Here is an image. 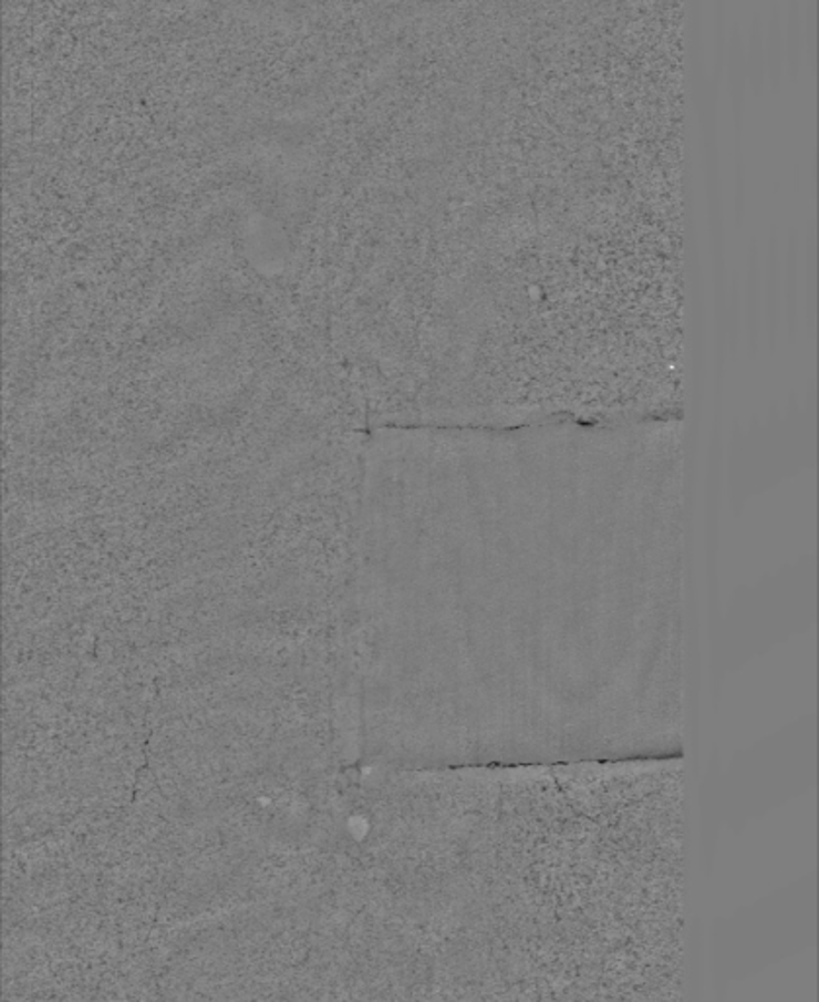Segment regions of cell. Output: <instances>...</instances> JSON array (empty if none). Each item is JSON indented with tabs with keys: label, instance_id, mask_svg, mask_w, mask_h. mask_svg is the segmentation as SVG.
<instances>
[{
	"label": "cell",
	"instance_id": "4",
	"mask_svg": "<svg viewBox=\"0 0 819 1002\" xmlns=\"http://www.w3.org/2000/svg\"><path fill=\"white\" fill-rule=\"evenodd\" d=\"M745 69H747V86L755 96H761L767 89V61H765V43H763V20L755 17L744 38Z\"/></svg>",
	"mask_w": 819,
	"mask_h": 1002
},
{
	"label": "cell",
	"instance_id": "1",
	"mask_svg": "<svg viewBox=\"0 0 819 1002\" xmlns=\"http://www.w3.org/2000/svg\"><path fill=\"white\" fill-rule=\"evenodd\" d=\"M782 38H785L786 79L796 83L806 65L802 0H786V9L782 10Z\"/></svg>",
	"mask_w": 819,
	"mask_h": 1002
},
{
	"label": "cell",
	"instance_id": "2",
	"mask_svg": "<svg viewBox=\"0 0 819 1002\" xmlns=\"http://www.w3.org/2000/svg\"><path fill=\"white\" fill-rule=\"evenodd\" d=\"M727 93L734 118L739 126L744 120L745 102H747V69H745L744 35L734 28L726 42Z\"/></svg>",
	"mask_w": 819,
	"mask_h": 1002
},
{
	"label": "cell",
	"instance_id": "5",
	"mask_svg": "<svg viewBox=\"0 0 819 1002\" xmlns=\"http://www.w3.org/2000/svg\"><path fill=\"white\" fill-rule=\"evenodd\" d=\"M804 43L806 63L811 71L818 69V0H806L802 4Z\"/></svg>",
	"mask_w": 819,
	"mask_h": 1002
},
{
	"label": "cell",
	"instance_id": "3",
	"mask_svg": "<svg viewBox=\"0 0 819 1002\" xmlns=\"http://www.w3.org/2000/svg\"><path fill=\"white\" fill-rule=\"evenodd\" d=\"M763 43L767 61V86L778 91L786 81L785 38H782V7L775 2L767 22H763Z\"/></svg>",
	"mask_w": 819,
	"mask_h": 1002
}]
</instances>
